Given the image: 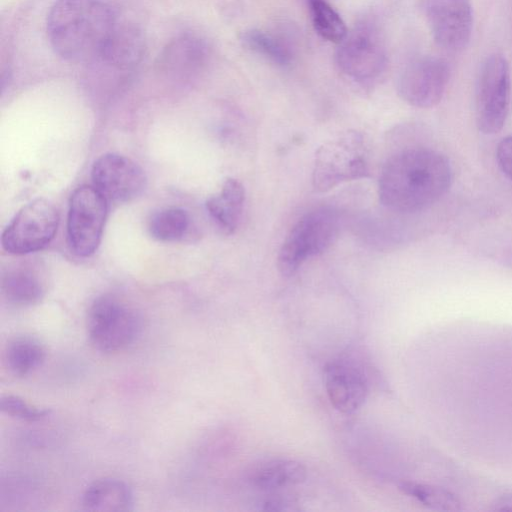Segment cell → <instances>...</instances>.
<instances>
[{"instance_id":"cell-1","label":"cell","mask_w":512,"mask_h":512,"mask_svg":"<svg viewBox=\"0 0 512 512\" xmlns=\"http://www.w3.org/2000/svg\"><path fill=\"white\" fill-rule=\"evenodd\" d=\"M451 181V165L443 154L427 148L405 149L383 165L379 200L392 211L414 213L438 201Z\"/></svg>"},{"instance_id":"cell-2","label":"cell","mask_w":512,"mask_h":512,"mask_svg":"<svg viewBox=\"0 0 512 512\" xmlns=\"http://www.w3.org/2000/svg\"><path fill=\"white\" fill-rule=\"evenodd\" d=\"M120 22L102 0H58L47 17V34L54 51L73 63L96 62Z\"/></svg>"},{"instance_id":"cell-3","label":"cell","mask_w":512,"mask_h":512,"mask_svg":"<svg viewBox=\"0 0 512 512\" xmlns=\"http://www.w3.org/2000/svg\"><path fill=\"white\" fill-rule=\"evenodd\" d=\"M369 154L367 139L357 130H348L323 143L315 151L314 189L326 192L341 183L369 177Z\"/></svg>"},{"instance_id":"cell-4","label":"cell","mask_w":512,"mask_h":512,"mask_svg":"<svg viewBox=\"0 0 512 512\" xmlns=\"http://www.w3.org/2000/svg\"><path fill=\"white\" fill-rule=\"evenodd\" d=\"M339 214L330 207L314 209L303 215L286 235L277 257L283 276L295 274L304 262L326 251L337 239Z\"/></svg>"},{"instance_id":"cell-5","label":"cell","mask_w":512,"mask_h":512,"mask_svg":"<svg viewBox=\"0 0 512 512\" xmlns=\"http://www.w3.org/2000/svg\"><path fill=\"white\" fill-rule=\"evenodd\" d=\"M87 330L95 349L113 353L135 340L140 331V319L133 309L116 297L102 295L89 308Z\"/></svg>"},{"instance_id":"cell-6","label":"cell","mask_w":512,"mask_h":512,"mask_svg":"<svg viewBox=\"0 0 512 512\" xmlns=\"http://www.w3.org/2000/svg\"><path fill=\"white\" fill-rule=\"evenodd\" d=\"M510 100V72L501 54L488 56L481 65L476 85V123L484 134L498 133L504 126Z\"/></svg>"},{"instance_id":"cell-7","label":"cell","mask_w":512,"mask_h":512,"mask_svg":"<svg viewBox=\"0 0 512 512\" xmlns=\"http://www.w3.org/2000/svg\"><path fill=\"white\" fill-rule=\"evenodd\" d=\"M59 224L56 207L44 198L23 206L2 233L5 251L23 255L41 250L54 238Z\"/></svg>"},{"instance_id":"cell-8","label":"cell","mask_w":512,"mask_h":512,"mask_svg":"<svg viewBox=\"0 0 512 512\" xmlns=\"http://www.w3.org/2000/svg\"><path fill=\"white\" fill-rule=\"evenodd\" d=\"M107 215V199L93 186L78 187L70 199L67 237L71 250L89 257L98 248Z\"/></svg>"},{"instance_id":"cell-9","label":"cell","mask_w":512,"mask_h":512,"mask_svg":"<svg viewBox=\"0 0 512 512\" xmlns=\"http://www.w3.org/2000/svg\"><path fill=\"white\" fill-rule=\"evenodd\" d=\"M339 69L355 81L379 77L387 65V53L378 30L370 23L359 24L339 43L335 54Z\"/></svg>"},{"instance_id":"cell-10","label":"cell","mask_w":512,"mask_h":512,"mask_svg":"<svg viewBox=\"0 0 512 512\" xmlns=\"http://www.w3.org/2000/svg\"><path fill=\"white\" fill-rule=\"evenodd\" d=\"M450 77L447 62L435 56H423L409 62L400 73L397 92L403 101L418 108L437 105Z\"/></svg>"},{"instance_id":"cell-11","label":"cell","mask_w":512,"mask_h":512,"mask_svg":"<svg viewBox=\"0 0 512 512\" xmlns=\"http://www.w3.org/2000/svg\"><path fill=\"white\" fill-rule=\"evenodd\" d=\"M434 41L448 51L463 50L473 27L470 0H421Z\"/></svg>"},{"instance_id":"cell-12","label":"cell","mask_w":512,"mask_h":512,"mask_svg":"<svg viewBox=\"0 0 512 512\" xmlns=\"http://www.w3.org/2000/svg\"><path fill=\"white\" fill-rule=\"evenodd\" d=\"M94 187L113 202H128L138 197L146 186L143 169L130 158L107 153L93 164L91 172Z\"/></svg>"},{"instance_id":"cell-13","label":"cell","mask_w":512,"mask_h":512,"mask_svg":"<svg viewBox=\"0 0 512 512\" xmlns=\"http://www.w3.org/2000/svg\"><path fill=\"white\" fill-rule=\"evenodd\" d=\"M324 382L331 404L344 414L354 413L366 400L367 378L351 361L329 362L324 369Z\"/></svg>"},{"instance_id":"cell-14","label":"cell","mask_w":512,"mask_h":512,"mask_svg":"<svg viewBox=\"0 0 512 512\" xmlns=\"http://www.w3.org/2000/svg\"><path fill=\"white\" fill-rule=\"evenodd\" d=\"M207 43L193 34H184L172 40L162 51L158 66L166 74L191 77L203 71L209 62Z\"/></svg>"},{"instance_id":"cell-15","label":"cell","mask_w":512,"mask_h":512,"mask_svg":"<svg viewBox=\"0 0 512 512\" xmlns=\"http://www.w3.org/2000/svg\"><path fill=\"white\" fill-rule=\"evenodd\" d=\"M81 502L87 511L127 512L133 510L134 496L124 481L103 478L86 488Z\"/></svg>"},{"instance_id":"cell-16","label":"cell","mask_w":512,"mask_h":512,"mask_svg":"<svg viewBox=\"0 0 512 512\" xmlns=\"http://www.w3.org/2000/svg\"><path fill=\"white\" fill-rule=\"evenodd\" d=\"M245 190L234 178H227L219 193L206 201V209L217 227L226 235L236 230L243 209Z\"/></svg>"},{"instance_id":"cell-17","label":"cell","mask_w":512,"mask_h":512,"mask_svg":"<svg viewBox=\"0 0 512 512\" xmlns=\"http://www.w3.org/2000/svg\"><path fill=\"white\" fill-rule=\"evenodd\" d=\"M248 479L259 489L275 490L304 482L306 469L295 460L272 459L255 466Z\"/></svg>"},{"instance_id":"cell-18","label":"cell","mask_w":512,"mask_h":512,"mask_svg":"<svg viewBox=\"0 0 512 512\" xmlns=\"http://www.w3.org/2000/svg\"><path fill=\"white\" fill-rule=\"evenodd\" d=\"M45 356L43 345L29 336L12 339L6 349L7 366L17 376H25L36 370L44 362Z\"/></svg>"},{"instance_id":"cell-19","label":"cell","mask_w":512,"mask_h":512,"mask_svg":"<svg viewBox=\"0 0 512 512\" xmlns=\"http://www.w3.org/2000/svg\"><path fill=\"white\" fill-rule=\"evenodd\" d=\"M2 291L9 302L19 306L37 304L44 294L39 279L25 269L8 271L2 278Z\"/></svg>"},{"instance_id":"cell-20","label":"cell","mask_w":512,"mask_h":512,"mask_svg":"<svg viewBox=\"0 0 512 512\" xmlns=\"http://www.w3.org/2000/svg\"><path fill=\"white\" fill-rule=\"evenodd\" d=\"M191 219L181 208H165L155 212L148 221L150 235L161 242L181 240L189 231Z\"/></svg>"},{"instance_id":"cell-21","label":"cell","mask_w":512,"mask_h":512,"mask_svg":"<svg viewBox=\"0 0 512 512\" xmlns=\"http://www.w3.org/2000/svg\"><path fill=\"white\" fill-rule=\"evenodd\" d=\"M241 40L248 49L278 66L286 67L293 61V53L287 43L270 33L250 29L242 33Z\"/></svg>"},{"instance_id":"cell-22","label":"cell","mask_w":512,"mask_h":512,"mask_svg":"<svg viewBox=\"0 0 512 512\" xmlns=\"http://www.w3.org/2000/svg\"><path fill=\"white\" fill-rule=\"evenodd\" d=\"M310 18L315 31L325 40L339 44L348 34L347 27L325 0H308Z\"/></svg>"},{"instance_id":"cell-23","label":"cell","mask_w":512,"mask_h":512,"mask_svg":"<svg viewBox=\"0 0 512 512\" xmlns=\"http://www.w3.org/2000/svg\"><path fill=\"white\" fill-rule=\"evenodd\" d=\"M398 489L430 508L444 511L460 509V503L449 491L439 487L404 481L398 484Z\"/></svg>"},{"instance_id":"cell-24","label":"cell","mask_w":512,"mask_h":512,"mask_svg":"<svg viewBox=\"0 0 512 512\" xmlns=\"http://www.w3.org/2000/svg\"><path fill=\"white\" fill-rule=\"evenodd\" d=\"M0 409L11 417L29 422L43 420L50 414V410L31 406L14 395L3 396L0 400Z\"/></svg>"},{"instance_id":"cell-25","label":"cell","mask_w":512,"mask_h":512,"mask_svg":"<svg viewBox=\"0 0 512 512\" xmlns=\"http://www.w3.org/2000/svg\"><path fill=\"white\" fill-rule=\"evenodd\" d=\"M496 160L501 171L512 181V135L503 138L498 143Z\"/></svg>"},{"instance_id":"cell-26","label":"cell","mask_w":512,"mask_h":512,"mask_svg":"<svg viewBox=\"0 0 512 512\" xmlns=\"http://www.w3.org/2000/svg\"><path fill=\"white\" fill-rule=\"evenodd\" d=\"M494 509L499 511H512V495L500 497L494 504Z\"/></svg>"}]
</instances>
